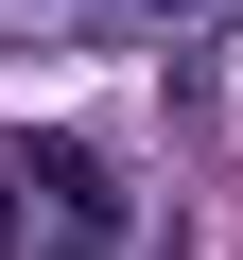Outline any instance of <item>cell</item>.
<instances>
[{
    "label": "cell",
    "mask_w": 243,
    "mask_h": 260,
    "mask_svg": "<svg viewBox=\"0 0 243 260\" xmlns=\"http://www.w3.org/2000/svg\"><path fill=\"white\" fill-rule=\"evenodd\" d=\"M35 191H52V225H122V191H104L87 139H35Z\"/></svg>",
    "instance_id": "obj_1"
},
{
    "label": "cell",
    "mask_w": 243,
    "mask_h": 260,
    "mask_svg": "<svg viewBox=\"0 0 243 260\" xmlns=\"http://www.w3.org/2000/svg\"><path fill=\"white\" fill-rule=\"evenodd\" d=\"M87 35H191V18H243V0H70Z\"/></svg>",
    "instance_id": "obj_2"
},
{
    "label": "cell",
    "mask_w": 243,
    "mask_h": 260,
    "mask_svg": "<svg viewBox=\"0 0 243 260\" xmlns=\"http://www.w3.org/2000/svg\"><path fill=\"white\" fill-rule=\"evenodd\" d=\"M35 260H122V225H52V243H35Z\"/></svg>",
    "instance_id": "obj_3"
},
{
    "label": "cell",
    "mask_w": 243,
    "mask_h": 260,
    "mask_svg": "<svg viewBox=\"0 0 243 260\" xmlns=\"http://www.w3.org/2000/svg\"><path fill=\"white\" fill-rule=\"evenodd\" d=\"M0 260H18V174H0Z\"/></svg>",
    "instance_id": "obj_4"
}]
</instances>
